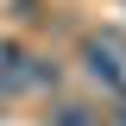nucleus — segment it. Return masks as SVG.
<instances>
[{"label":"nucleus","mask_w":126,"mask_h":126,"mask_svg":"<svg viewBox=\"0 0 126 126\" xmlns=\"http://www.w3.org/2000/svg\"><path fill=\"white\" fill-rule=\"evenodd\" d=\"M76 69H82V82H88L107 107L126 101V38H120V32H82Z\"/></svg>","instance_id":"nucleus-1"},{"label":"nucleus","mask_w":126,"mask_h":126,"mask_svg":"<svg viewBox=\"0 0 126 126\" xmlns=\"http://www.w3.org/2000/svg\"><path fill=\"white\" fill-rule=\"evenodd\" d=\"M38 126H101V107L94 101H44Z\"/></svg>","instance_id":"nucleus-2"},{"label":"nucleus","mask_w":126,"mask_h":126,"mask_svg":"<svg viewBox=\"0 0 126 126\" xmlns=\"http://www.w3.org/2000/svg\"><path fill=\"white\" fill-rule=\"evenodd\" d=\"M101 126H126V101H113V107H101Z\"/></svg>","instance_id":"nucleus-3"}]
</instances>
